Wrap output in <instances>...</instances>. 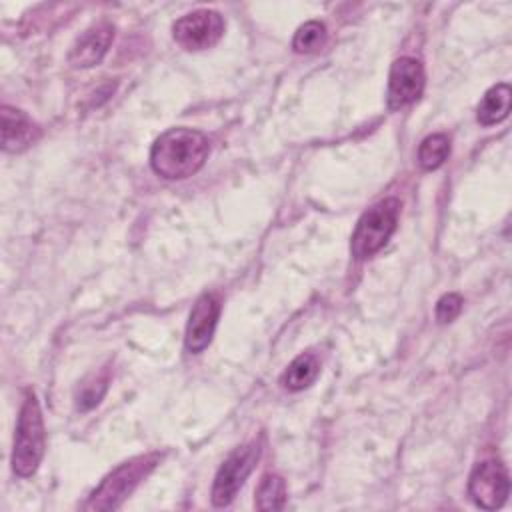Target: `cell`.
<instances>
[{
    "instance_id": "cell-10",
    "label": "cell",
    "mask_w": 512,
    "mask_h": 512,
    "mask_svg": "<svg viewBox=\"0 0 512 512\" xmlns=\"http://www.w3.org/2000/svg\"><path fill=\"white\" fill-rule=\"evenodd\" d=\"M114 38V28L108 22H98L90 26L72 46L68 54V62L74 68H92L100 64V60L106 56L110 44Z\"/></svg>"
},
{
    "instance_id": "cell-5",
    "label": "cell",
    "mask_w": 512,
    "mask_h": 512,
    "mask_svg": "<svg viewBox=\"0 0 512 512\" xmlns=\"http://www.w3.org/2000/svg\"><path fill=\"white\" fill-rule=\"evenodd\" d=\"M260 458V444L248 442L240 448H236L218 468L214 484H212V504L218 508L228 506L238 490L244 486L246 478L254 470L256 462Z\"/></svg>"
},
{
    "instance_id": "cell-18",
    "label": "cell",
    "mask_w": 512,
    "mask_h": 512,
    "mask_svg": "<svg viewBox=\"0 0 512 512\" xmlns=\"http://www.w3.org/2000/svg\"><path fill=\"white\" fill-rule=\"evenodd\" d=\"M462 304H464V300H462L460 294H456V292L444 294V296L436 302V320H438L440 324L452 322V320L460 314Z\"/></svg>"
},
{
    "instance_id": "cell-12",
    "label": "cell",
    "mask_w": 512,
    "mask_h": 512,
    "mask_svg": "<svg viewBox=\"0 0 512 512\" xmlns=\"http://www.w3.org/2000/svg\"><path fill=\"white\" fill-rule=\"evenodd\" d=\"M510 104H512V90L510 84L500 82L496 86H492L490 90H486V94L482 96L478 108H476V120L482 126H492L502 122L508 112H510Z\"/></svg>"
},
{
    "instance_id": "cell-15",
    "label": "cell",
    "mask_w": 512,
    "mask_h": 512,
    "mask_svg": "<svg viewBox=\"0 0 512 512\" xmlns=\"http://www.w3.org/2000/svg\"><path fill=\"white\" fill-rule=\"evenodd\" d=\"M450 154V138L446 134H430L420 142L418 162L424 170L440 168Z\"/></svg>"
},
{
    "instance_id": "cell-17",
    "label": "cell",
    "mask_w": 512,
    "mask_h": 512,
    "mask_svg": "<svg viewBox=\"0 0 512 512\" xmlns=\"http://www.w3.org/2000/svg\"><path fill=\"white\" fill-rule=\"evenodd\" d=\"M106 388H108V378L106 376H96L92 382L82 386L80 394L76 396V406L80 410H90V408L98 406L102 396L106 394Z\"/></svg>"
},
{
    "instance_id": "cell-2",
    "label": "cell",
    "mask_w": 512,
    "mask_h": 512,
    "mask_svg": "<svg viewBox=\"0 0 512 512\" xmlns=\"http://www.w3.org/2000/svg\"><path fill=\"white\" fill-rule=\"evenodd\" d=\"M162 454L150 452L136 456L118 468H114L104 480L92 490L84 508L86 510H116L134 492V488L160 464Z\"/></svg>"
},
{
    "instance_id": "cell-3",
    "label": "cell",
    "mask_w": 512,
    "mask_h": 512,
    "mask_svg": "<svg viewBox=\"0 0 512 512\" xmlns=\"http://www.w3.org/2000/svg\"><path fill=\"white\" fill-rule=\"evenodd\" d=\"M44 448H46V436H44L42 412L34 392L28 390L20 406L16 434H14V448H12L14 474L22 478L32 476L40 466Z\"/></svg>"
},
{
    "instance_id": "cell-14",
    "label": "cell",
    "mask_w": 512,
    "mask_h": 512,
    "mask_svg": "<svg viewBox=\"0 0 512 512\" xmlns=\"http://www.w3.org/2000/svg\"><path fill=\"white\" fill-rule=\"evenodd\" d=\"M254 504L258 510H282L286 504V484L278 474H264L258 488Z\"/></svg>"
},
{
    "instance_id": "cell-8",
    "label": "cell",
    "mask_w": 512,
    "mask_h": 512,
    "mask_svg": "<svg viewBox=\"0 0 512 512\" xmlns=\"http://www.w3.org/2000/svg\"><path fill=\"white\" fill-rule=\"evenodd\" d=\"M426 84L424 66L420 60L412 56H400L394 60L388 74V92L386 102L390 110H400L412 102H416Z\"/></svg>"
},
{
    "instance_id": "cell-6",
    "label": "cell",
    "mask_w": 512,
    "mask_h": 512,
    "mask_svg": "<svg viewBox=\"0 0 512 512\" xmlns=\"http://www.w3.org/2000/svg\"><path fill=\"white\" fill-rule=\"evenodd\" d=\"M510 494L508 470L500 460H482L468 478V496L482 510L500 508Z\"/></svg>"
},
{
    "instance_id": "cell-4",
    "label": "cell",
    "mask_w": 512,
    "mask_h": 512,
    "mask_svg": "<svg viewBox=\"0 0 512 512\" xmlns=\"http://www.w3.org/2000/svg\"><path fill=\"white\" fill-rule=\"evenodd\" d=\"M400 216V200L398 198H384L368 208L352 234L350 252L356 260H366L374 256L378 250L386 246L390 236L396 230Z\"/></svg>"
},
{
    "instance_id": "cell-7",
    "label": "cell",
    "mask_w": 512,
    "mask_h": 512,
    "mask_svg": "<svg viewBox=\"0 0 512 512\" xmlns=\"http://www.w3.org/2000/svg\"><path fill=\"white\" fill-rule=\"evenodd\" d=\"M224 34V18L216 10H194L178 18L172 26V38L184 50H206L212 48Z\"/></svg>"
},
{
    "instance_id": "cell-9",
    "label": "cell",
    "mask_w": 512,
    "mask_h": 512,
    "mask_svg": "<svg viewBox=\"0 0 512 512\" xmlns=\"http://www.w3.org/2000/svg\"><path fill=\"white\" fill-rule=\"evenodd\" d=\"M220 316V300L212 292H204L192 306L188 324H186V336L184 344L186 350L192 354H200L208 344L212 342L216 324Z\"/></svg>"
},
{
    "instance_id": "cell-1",
    "label": "cell",
    "mask_w": 512,
    "mask_h": 512,
    "mask_svg": "<svg viewBox=\"0 0 512 512\" xmlns=\"http://www.w3.org/2000/svg\"><path fill=\"white\" fill-rule=\"evenodd\" d=\"M210 152L208 138L192 128L162 132L150 150L152 170L166 180H182L196 174Z\"/></svg>"
},
{
    "instance_id": "cell-11",
    "label": "cell",
    "mask_w": 512,
    "mask_h": 512,
    "mask_svg": "<svg viewBox=\"0 0 512 512\" xmlns=\"http://www.w3.org/2000/svg\"><path fill=\"white\" fill-rule=\"evenodd\" d=\"M40 138V128L22 110L2 106V150L22 152Z\"/></svg>"
},
{
    "instance_id": "cell-16",
    "label": "cell",
    "mask_w": 512,
    "mask_h": 512,
    "mask_svg": "<svg viewBox=\"0 0 512 512\" xmlns=\"http://www.w3.org/2000/svg\"><path fill=\"white\" fill-rule=\"evenodd\" d=\"M326 42V26L320 20H308L294 32L292 48L298 54H310L324 46Z\"/></svg>"
},
{
    "instance_id": "cell-13",
    "label": "cell",
    "mask_w": 512,
    "mask_h": 512,
    "mask_svg": "<svg viewBox=\"0 0 512 512\" xmlns=\"http://www.w3.org/2000/svg\"><path fill=\"white\" fill-rule=\"evenodd\" d=\"M318 372H320L318 356L314 352H302L288 364L280 382L284 388H288L292 392H300L316 380Z\"/></svg>"
}]
</instances>
